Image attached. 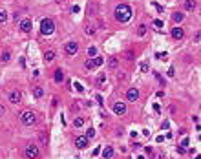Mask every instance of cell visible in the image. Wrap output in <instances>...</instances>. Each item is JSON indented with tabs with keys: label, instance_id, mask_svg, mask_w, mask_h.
Masks as SVG:
<instances>
[{
	"label": "cell",
	"instance_id": "cell-1",
	"mask_svg": "<svg viewBox=\"0 0 201 159\" xmlns=\"http://www.w3.org/2000/svg\"><path fill=\"white\" fill-rule=\"evenodd\" d=\"M113 15H115V20H117V22L124 24V22H128V20L132 18V15H134V11H132V8H130L128 4H119V6L115 8Z\"/></svg>",
	"mask_w": 201,
	"mask_h": 159
},
{
	"label": "cell",
	"instance_id": "cell-2",
	"mask_svg": "<svg viewBox=\"0 0 201 159\" xmlns=\"http://www.w3.org/2000/svg\"><path fill=\"white\" fill-rule=\"evenodd\" d=\"M20 121H22L24 126H33V124H37L39 117L35 112H31V110H26V112L20 113Z\"/></svg>",
	"mask_w": 201,
	"mask_h": 159
},
{
	"label": "cell",
	"instance_id": "cell-3",
	"mask_svg": "<svg viewBox=\"0 0 201 159\" xmlns=\"http://www.w3.org/2000/svg\"><path fill=\"white\" fill-rule=\"evenodd\" d=\"M55 31V22L51 18H42V22H40V33L42 35H51Z\"/></svg>",
	"mask_w": 201,
	"mask_h": 159
},
{
	"label": "cell",
	"instance_id": "cell-4",
	"mask_svg": "<svg viewBox=\"0 0 201 159\" xmlns=\"http://www.w3.org/2000/svg\"><path fill=\"white\" fill-rule=\"evenodd\" d=\"M24 155L27 159H40V148L37 144H27L26 150H24Z\"/></svg>",
	"mask_w": 201,
	"mask_h": 159
},
{
	"label": "cell",
	"instance_id": "cell-5",
	"mask_svg": "<svg viewBox=\"0 0 201 159\" xmlns=\"http://www.w3.org/2000/svg\"><path fill=\"white\" fill-rule=\"evenodd\" d=\"M170 35H172L174 40H181L185 37V29H183L181 26H176V27H172V29H170Z\"/></svg>",
	"mask_w": 201,
	"mask_h": 159
},
{
	"label": "cell",
	"instance_id": "cell-6",
	"mask_svg": "<svg viewBox=\"0 0 201 159\" xmlns=\"http://www.w3.org/2000/svg\"><path fill=\"white\" fill-rule=\"evenodd\" d=\"M8 101L11 102V104H20V101H22V92H18V90L11 92V93L8 95Z\"/></svg>",
	"mask_w": 201,
	"mask_h": 159
},
{
	"label": "cell",
	"instance_id": "cell-7",
	"mask_svg": "<svg viewBox=\"0 0 201 159\" xmlns=\"http://www.w3.org/2000/svg\"><path fill=\"white\" fill-rule=\"evenodd\" d=\"M64 51H66V55H75V53L79 51V44L73 42V40H70V42L64 46Z\"/></svg>",
	"mask_w": 201,
	"mask_h": 159
},
{
	"label": "cell",
	"instance_id": "cell-8",
	"mask_svg": "<svg viewBox=\"0 0 201 159\" xmlns=\"http://www.w3.org/2000/svg\"><path fill=\"white\" fill-rule=\"evenodd\" d=\"M31 27H33V22L29 18H24V20H20V26H18V29L22 31V33H29L31 31Z\"/></svg>",
	"mask_w": 201,
	"mask_h": 159
},
{
	"label": "cell",
	"instance_id": "cell-9",
	"mask_svg": "<svg viewBox=\"0 0 201 159\" xmlns=\"http://www.w3.org/2000/svg\"><path fill=\"white\" fill-rule=\"evenodd\" d=\"M126 99L130 102H135L137 99H139V90H137V88H130L128 92H126Z\"/></svg>",
	"mask_w": 201,
	"mask_h": 159
},
{
	"label": "cell",
	"instance_id": "cell-10",
	"mask_svg": "<svg viewBox=\"0 0 201 159\" xmlns=\"http://www.w3.org/2000/svg\"><path fill=\"white\" fill-rule=\"evenodd\" d=\"M113 112L117 115H124V113H126V102H115V104H113Z\"/></svg>",
	"mask_w": 201,
	"mask_h": 159
},
{
	"label": "cell",
	"instance_id": "cell-11",
	"mask_svg": "<svg viewBox=\"0 0 201 159\" xmlns=\"http://www.w3.org/2000/svg\"><path fill=\"white\" fill-rule=\"evenodd\" d=\"M75 146H77V148H81V150L88 148V139H86L84 135H79L77 139H75Z\"/></svg>",
	"mask_w": 201,
	"mask_h": 159
},
{
	"label": "cell",
	"instance_id": "cell-12",
	"mask_svg": "<svg viewBox=\"0 0 201 159\" xmlns=\"http://www.w3.org/2000/svg\"><path fill=\"white\" fill-rule=\"evenodd\" d=\"M53 81L57 82V84H60V82L64 81V71H62L60 68H59V70H55V73H53Z\"/></svg>",
	"mask_w": 201,
	"mask_h": 159
},
{
	"label": "cell",
	"instance_id": "cell-13",
	"mask_svg": "<svg viewBox=\"0 0 201 159\" xmlns=\"http://www.w3.org/2000/svg\"><path fill=\"white\" fill-rule=\"evenodd\" d=\"M9 60H11V51L9 50L2 51V55H0V62H2V64H8Z\"/></svg>",
	"mask_w": 201,
	"mask_h": 159
},
{
	"label": "cell",
	"instance_id": "cell-14",
	"mask_svg": "<svg viewBox=\"0 0 201 159\" xmlns=\"http://www.w3.org/2000/svg\"><path fill=\"white\" fill-rule=\"evenodd\" d=\"M196 8H197V2H196V0H185V9H186V11H194Z\"/></svg>",
	"mask_w": 201,
	"mask_h": 159
},
{
	"label": "cell",
	"instance_id": "cell-15",
	"mask_svg": "<svg viewBox=\"0 0 201 159\" xmlns=\"http://www.w3.org/2000/svg\"><path fill=\"white\" fill-rule=\"evenodd\" d=\"M102 157H104V159H112L113 157V146H106L104 150H102Z\"/></svg>",
	"mask_w": 201,
	"mask_h": 159
},
{
	"label": "cell",
	"instance_id": "cell-16",
	"mask_svg": "<svg viewBox=\"0 0 201 159\" xmlns=\"http://www.w3.org/2000/svg\"><path fill=\"white\" fill-rule=\"evenodd\" d=\"M42 95H44V90L40 88V86H35V88H33V97H35V99H40Z\"/></svg>",
	"mask_w": 201,
	"mask_h": 159
},
{
	"label": "cell",
	"instance_id": "cell-17",
	"mask_svg": "<svg viewBox=\"0 0 201 159\" xmlns=\"http://www.w3.org/2000/svg\"><path fill=\"white\" fill-rule=\"evenodd\" d=\"M117 66H119V60H117L115 57H110L108 59V68H110V70H115Z\"/></svg>",
	"mask_w": 201,
	"mask_h": 159
},
{
	"label": "cell",
	"instance_id": "cell-18",
	"mask_svg": "<svg viewBox=\"0 0 201 159\" xmlns=\"http://www.w3.org/2000/svg\"><path fill=\"white\" fill-rule=\"evenodd\" d=\"M95 24H86V27H84V33L86 35H95Z\"/></svg>",
	"mask_w": 201,
	"mask_h": 159
},
{
	"label": "cell",
	"instance_id": "cell-19",
	"mask_svg": "<svg viewBox=\"0 0 201 159\" xmlns=\"http://www.w3.org/2000/svg\"><path fill=\"white\" fill-rule=\"evenodd\" d=\"M53 59H55V51H53V50H48V51L44 53V60H46V62H51Z\"/></svg>",
	"mask_w": 201,
	"mask_h": 159
},
{
	"label": "cell",
	"instance_id": "cell-20",
	"mask_svg": "<svg viewBox=\"0 0 201 159\" xmlns=\"http://www.w3.org/2000/svg\"><path fill=\"white\" fill-rule=\"evenodd\" d=\"M92 60H93V66H95V68H99V66H102V64H104V59H102V57H99V55H97V57H93Z\"/></svg>",
	"mask_w": 201,
	"mask_h": 159
},
{
	"label": "cell",
	"instance_id": "cell-21",
	"mask_svg": "<svg viewBox=\"0 0 201 159\" xmlns=\"http://www.w3.org/2000/svg\"><path fill=\"white\" fill-rule=\"evenodd\" d=\"M146 31H148V27L144 26V24H141L139 27H137V35H139V37H144V35H146Z\"/></svg>",
	"mask_w": 201,
	"mask_h": 159
},
{
	"label": "cell",
	"instance_id": "cell-22",
	"mask_svg": "<svg viewBox=\"0 0 201 159\" xmlns=\"http://www.w3.org/2000/svg\"><path fill=\"white\" fill-rule=\"evenodd\" d=\"M172 18H174V22H183L185 15H183L181 11H177V13H174V15H172Z\"/></svg>",
	"mask_w": 201,
	"mask_h": 159
},
{
	"label": "cell",
	"instance_id": "cell-23",
	"mask_svg": "<svg viewBox=\"0 0 201 159\" xmlns=\"http://www.w3.org/2000/svg\"><path fill=\"white\" fill-rule=\"evenodd\" d=\"M82 124H84V119H82V117H75V119H73V126L75 128H81Z\"/></svg>",
	"mask_w": 201,
	"mask_h": 159
},
{
	"label": "cell",
	"instance_id": "cell-24",
	"mask_svg": "<svg viewBox=\"0 0 201 159\" xmlns=\"http://www.w3.org/2000/svg\"><path fill=\"white\" fill-rule=\"evenodd\" d=\"M93 135H95V130H93L92 126H90V128L86 130V134H84V137H86V139L90 141V139H92V137H93Z\"/></svg>",
	"mask_w": 201,
	"mask_h": 159
},
{
	"label": "cell",
	"instance_id": "cell-25",
	"mask_svg": "<svg viewBox=\"0 0 201 159\" xmlns=\"http://www.w3.org/2000/svg\"><path fill=\"white\" fill-rule=\"evenodd\" d=\"M88 55H90V57H97V48L95 46H90L88 48Z\"/></svg>",
	"mask_w": 201,
	"mask_h": 159
},
{
	"label": "cell",
	"instance_id": "cell-26",
	"mask_svg": "<svg viewBox=\"0 0 201 159\" xmlns=\"http://www.w3.org/2000/svg\"><path fill=\"white\" fill-rule=\"evenodd\" d=\"M6 20H8V13L0 11V24H6Z\"/></svg>",
	"mask_w": 201,
	"mask_h": 159
},
{
	"label": "cell",
	"instance_id": "cell-27",
	"mask_svg": "<svg viewBox=\"0 0 201 159\" xmlns=\"http://www.w3.org/2000/svg\"><path fill=\"white\" fill-rule=\"evenodd\" d=\"M73 88L77 90L79 93H82V92H84V88H82V84H81V82H73Z\"/></svg>",
	"mask_w": 201,
	"mask_h": 159
},
{
	"label": "cell",
	"instance_id": "cell-28",
	"mask_svg": "<svg viewBox=\"0 0 201 159\" xmlns=\"http://www.w3.org/2000/svg\"><path fill=\"white\" fill-rule=\"evenodd\" d=\"M97 82H99V84H104V82H106V75H104V73H101L99 77H97Z\"/></svg>",
	"mask_w": 201,
	"mask_h": 159
},
{
	"label": "cell",
	"instance_id": "cell-29",
	"mask_svg": "<svg viewBox=\"0 0 201 159\" xmlns=\"http://www.w3.org/2000/svg\"><path fill=\"white\" fill-rule=\"evenodd\" d=\"M84 66L88 68V70H95V66H93V60H92V59H88V60H86V64H84Z\"/></svg>",
	"mask_w": 201,
	"mask_h": 159
},
{
	"label": "cell",
	"instance_id": "cell-30",
	"mask_svg": "<svg viewBox=\"0 0 201 159\" xmlns=\"http://www.w3.org/2000/svg\"><path fill=\"white\" fill-rule=\"evenodd\" d=\"M166 57H168V55H166V51H165V53H161V51L155 53V59H159V60H165Z\"/></svg>",
	"mask_w": 201,
	"mask_h": 159
},
{
	"label": "cell",
	"instance_id": "cell-31",
	"mask_svg": "<svg viewBox=\"0 0 201 159\" xmlns=\"http://www.w3.org/2000/svg\"><path fill=\"white\" fill-rule=\"evenodd\" d=\"M154 26H155V27H163L165 22H163V20H159V18H155V20H154Z\"/></svg>",
	"mask_w": 201,
	"mask_h": 159
},
{
	"label": "cell",
	"instance_id": "cell-32",
	"mask_svg": "<svg viewBox=\"0 0 201 159\" xmlns=\"http://www.w3.org/2000/svg\"><path fill=\"white\" fill-rule=\"evenodd\" d=\"M148 70H150V66L146 64V62H143V64H141V71H144V73H146Z\"/></svg>",
	"mask_w": 201,
	"mask_h": 159
},
{
	"label": "cell",
	"instance_id": "cell-33",
	"mask_svg": "<svg viewBox=\"0 0 201 159\" xmlns=\"http://www.w3.org/2000/svg\"><path fill=\"white\" fill-rule=\"evenodd\" d=\"M4 115H6V106L0 102V117H4Z\"/></svg>",
	"mask_w": 201,
	"mask_h": 159
},
{
	"label": "cell",
	"instance_id": "cell-34",
	"mask_svg": "<svg viewBox=\"0 0 201 159\" xmlns=\"http://www.w3.org/2000/svg\"><path fill=\"white\" fill-rule=\"evenodd\" d=\"M40 141H42V144H46V143H48V137H46V134H44V132L40 134Z\"/></svg>",
	"mask_w": 201,
	"mask_h": 159
},
{
	"label": "cell",
	"instance_id": "cell-35",
	"mask_svg": "<svg viewBox=\"0 0 201 159\" xmlns=\"http://www.w3.org/2000/svg\"><path fill=\"white\" fill-rule=\"evenodd\" d=\"M166 75H168V77H174V75H176V70H174V68H168V73H166Z\"/></svg>",
	"mask_w": 201,
	"mask_h": 159
},
{
	"label": "cell",
	"instance_id": "cell-36",
	"mask_svg": "<svg viewBox=\"0 0 201 159\" xmlns=\"http://www.w3.org/2000/svg\"><path fill=\"white\" fill-rule=\"evenodd\" d=\"M146 154H148L150 157H154V150H152V146H146Z\"/></svg>",
	"mask_w": 201,
	"mask_h": 159
},
{
	"label": "cell",
	"instance_id": "cell-37",
	"mask_svg": "<svg viewBox=\"0 0 201 159\" xmlns=\"http://www.w3.org/2000/svg\"><path fill=\"white\" fill-rule=\"evenodd\" d=\"M79 11H81V8H79V6H73V8H71V13H75V15H77Z\"/></svg>",
	"mask_w": 201,
	"mask_h": 159
},
{
	"label": "cell",
	"instance_id": "cell-38",
	"mask_svg": "<svg viewBox=\"0 0 201 159\" xmlns=\"http://www.w3.org/2000/svg\"><path fill=\"white\" fill-rule=\"evenodd\" d=\"M185 146H188V139H186V137L181 141V148H185Z\"/></svg>",
	"mask_w": 201,
	"mask_h": 159
},
{
	"label": "cell",
	"instance_id": "cell-39",
	"mask_svg": "<svg viewBox=\"0 0 201 159\" xmlns=\"http://www.w3.org/2000/svg\"><path fill=\"white\" fill-rule=\"evenodd\" d=\"M154 6H155V9H157L159 13H163V11H165V9H163V6H159V4H155V2H154Z\"/></svg>",
	"mask_w": 201,
	"mask_h": 159
},
{
	"label": "cell",
	"instance_id": "cell-40",
	"mask_svg": "<svg viewBox=\"0 0 201 159\" xmlns=\"http://www.w3.org/2000/svg\"><path fill=\"white\" fill-rule=\"evenodd\" d=\"M95 99H97V102H99V104H102V102H104V101H102V97H101V95H97Z\"/></svg>",
	"mask_w": 201,
	"mask_h": 159
},
{
	"label": "cell",
	"instance_id": "cell-41",
	"mask_svg": "<svg viewBox=\"0 0 201 159\" xmlns=\"http://www.w3.org/2000/svg\"><path fill=\"white\" fill-rule=\"evenodd\" d=\"M155 141H157V143H163V141H165V137H163V135H157V139H155Z\"/></svg>",
	"mask_w": 201,
	"mask_h": 159
},
{
	"label": "cell",
	"instance_id": "cell-42",
	"mask_svg": "<svg viewBox=\"0 0 201 159\" xmlns=\"http://www.w3.org/2000/svg\"><path fill=\"white\" fill-rule=\"evenodd\" d=\"M126 57H128V60H132V59H134V53L128 51V53H126Z\"/></svg>",
	"mask_w": 201,
	"mask_h": 159
}]
</instances>
